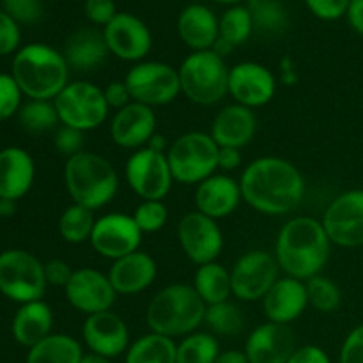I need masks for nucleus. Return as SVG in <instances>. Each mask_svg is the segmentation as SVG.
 Listing matches in <instances>:
<instances>
[{
  "label": "nucleus",
  "mask_w": 363,
  "mask_h": 363,
  "mask_svg": "<svg viewBox=\"0 0 363 363\" xmlns=\"http://www.w3.org/2000/svg\"><path fill=\"white\" fill-rule=\"evenodd\" d=\"M332 252V241L321 220L312 216H293L280 227L275 240V255L284 275L311 280L321 275Z\"/></svg>",
  "instance_id": "obj_2"
},
{
  "label": "nucleus",
  "mask_w": 363,
  "mask_h": 363,
  "mask_svg": "<svg viewBox=\"0 0 363 363\" xmlns=\"http://www.w3.org/2000/svg\"><path fill=\"white\" fill-rule=\"evenodd\" d=\"M18 121L25 131L34 135L55 130L57 124H60L55 103L46 99H28L23 103L18 112Z\"/></svg>",
  "instance_id": "obj_38"
},
{
  "label": "nucleus",
  "mask_w": 363,
  "mask_h": 363,
  "mask_svg": "<svg viewBox=\"0 0 363 363\" xmlns=\"http://www.w3.org/2000/svg\"><path fill=\"white\" fill-rule=\"evenodd\" d=\"M181 94L199 106H213L229 96V66L213 50L191 52L177 67Z\"/></svg>",
  "instance_id": "obj_6"
},
{
  "label": "nucleus",
  "mask_w": 363,
  "mask_h": 363,
  "mask_svg": "<svg viewBox=\"0 0 363 363\" xmlns=\"http://www.w3.org/2000/svg\"><path fill=\"white\" fill-rule=\"evenodd\" d=\"M220 147L206 131H188L177 137L167 151L176 183L197 186L218 172Z\"/></svg>",
  "instance_id": "obj_7"
},
{
  "label": "nucleus",
  "mask_w": 363,
  "mask_h": 363,
  "mask_svg": "<svg viewBox=\"0 0 363 363\" xmlns=\"http://www.w3.org/2000/svg\"><path fill=\"white\" fill-rule=\"evenodd\" d=\"M204 325L215 337H236L243 332L245 315L234 301L227 300L206 307Z\"/></svg>",
  "instance_id": "obj_34"
},
{
  "label": "nucleus",
  "mask_w": 363,
  "mask_h": 363,
  "mask_svg": "<svg viewBox=\"0 0 363 363\" xmlns=\"http://www.w3.org/2000/svg\"><path fill=\"white\" fill-rule=\"evenodd\" d=\"M126 363H177V342L160 333H145L130 344Z\"/></svg>",
  "instance_id": "obj_32"
},
{
  "label": "nucleus",
  "mask_w": 363,
  "mask_h": 363,
  "mask_svg": "<svg viewBox=\"0 0 363 363\" xmlns=\"http://www.w3.org/2000/svg\"><path fill=\"white\" fill-rule=\"evenodd\" d=\"M52 330L53 311L45 300H35L20 305V308L14 314L13 323H11L13 339L27 350L52 335Z\"/></svg>",
  "instance_id": "obj_28"
},
{
  "label": "nucleus",
  "mask_w": 363,
  "mask_h": 363,
  "mask_svg": "<svg viewBox=\"0 0 363 363\" xmlns=\"http://www.w3.org/2000/svg\"><path fill=\"white\" fill-rule=\"evenodd\" d=\"M156 133V113L151 106L131 101L124 108L116 110L110 121V138L124 151H138L147 147Z\"/></svg>",
  "instance_id": "obj_20"
},
{
  "label": "nucleus",
  "mask_w": 363,
  "mask_h": 363,
  "mask_svg": "<svg viewBox=\"0 0 363 363\" xmlns=\"http://www.w3.org/2000/svg\"><path fill=\"white\" fill-rule=\"evenodd\" d=\"M243 351L250 363H287L296 351V335L291 326L266 321L252 330Z\"/></svg>",
  "instance_id": "obj_21"
},
{
  "label": "nucleus",
  "mask_w": 363,
  "mask_h": 363,
  "mask_svg": "<svg viewBox=\"0 0 363 363\" xmlns=\"http://www.w3.org/2000/svg\"><path fill=\"white\" fill-rule=\"evenodd\" d=\"M213 2L227 4V6H238V4H241V2H243V0H213Z\"/></svg>",
  "instance_id": "obj_57"
},
{
  "label": "nucleus",
  "mask_w": 363,
  "mask_h": 363,
  "mask_svg": "<svg viewBox=\"0 0 363 363\" xmlns=\"http://www.w3.org/2000/svg\"><path fill=\"white\" fill-rule=\"evenodd\" d=\"M69 64L62 52L45 43H30L14 53L11 74L28 99L53 101L69 84Z\"/></svg>",
  "instance_id": "obj_3"
},
{
  "label": "nucleus",
  "mask_w": 363,
  "mask_h": 363,
  "mask_svg": "<svg viewBox=\"0 0 363 363\" xmlns=\"http://www.w3.org/2000/svg\"><path fill=\"white\" fill-rule=\"evenodd\" d=\"M131 216L142 234H155L169 222V208L165 201H140Z\"/></svg>",
  "instance_id": "obj_40"
},
{
  "label": "nucleus",
  "mask_w": 363,
  "mask_h": 363,
  "mask_svg": "<svg viewBox=\"0 0 363 363\" xmlns=\"http://www.w3.org/2000/svg\"><path fill=\"white\" fill-rule=\"evenodd\" d=\"M308 305L321 314H333L342 305V291L339 284L326 275H315L307 280Z\"/></svg>",
  "instance_id": "obj_39"
},
{
  "label": "nucleus",
  "mask_w": 363,
  "mask_h": 363,
  "mask_svg": "<svg viewBox=\"0 0 363 363\" xmlns=\"http://www.w3.org/2000/svg\"><path fill=\"white\" fill-rule=\"evenodd\" d=\"M62 53L71 69L77 71L96 69L110 55L103 30L98 28H78L67 38Z\"/></svg>",
  "instance_id": "obj_29"
},
{
  "label": "nucleus",
  "mask_w": 363,
  "mask_h": 363,
  "mask_svg": "<svg viewBox=\"0 0 363 363\" xmlns=\"http://www.w3.org/2000/svg\"><path fill=\"white\" fill-rule=\"evenodd\" d=\"M347 25L353 28L357 34L363 35V0H350V6L346 11Z\"/></svg>",
  "instance_id": "obj_52"
},
{
  "label": "nucleus",
  "mask_w": 363,
  "mask_h": 363,
  "mask_svg": "<svg viewBox=\"0 0 363 363\" xmlns=\"http://www.w3.org/2000/svg\"><path fill=\"white\" fill-rule=\"evenodd\" d=\"M279 262L273 252L254 248L236 259L230 268L233 296L238 301H262L268 291L280 279Z\"/></svg>",
  "instance_id": "obj_11"
},
{
  "label": "nucleus",
  "mask_w": 363,
  "mask_h": 363,
  "mask_svg": "<svg viewBox=\"0 0 363 363\" xmlns=\"http://www.w3.org/2000/svg\"><path fill=\"white\" fill-rule=\"evenodd\" d=\"M195 209L213 220H222L236 213L243 202L240 181L230 174L216 172L195 188Z\"/></svg>",
  "instance_id": "obj_22"
},
{
  "label": "nucleus",
  "mask_w": 363,
  "mask_h": 363,
  "mask_svg": "<svg viewBox=\"0 0 363 363\" xmlns=\"http://www.w3.org/2000/svg\"><path fill=\"white\" fill-rule=\"evenodd\" d=\"M106 275L117 294L135 296L147 291L155 284L158 277V264L151 254L137 250L126 257L113 261Z\"/></svg>",
  "instance_id": "obj_24"
},
{
  "label": "nucleus",
  "mask_w": 363,
  "mask_h": 363,
  "mask_svg": "<svg viewBox=\"0 0 363 363\" xmlns=\"http://www.w3.org/2000/svg\"><path fill=\"white\" fill-rule=\"evenodd\" d=\"M21 99H23V92L13 74L0 73V123L18 116L21 105H23Z\"/></svg>",
  "instance_id": "obj_41"
},
{
  "label": "nucleus",
  "mask_w": 363,
  "mask_h": 363,
  "mask_svg": "<svg viewBox=\"0 0 363 363\" xmlns=\"http://www.w3.org/2000/svg\"><path fill=\"white\" fill-rule=\"evenodd\" d=\"M243 202L266 216L293 213L305 197L303 174L280 156H261L248 163L240 179Z\"/></svg>",
  "instance_id": "obj_1"
},
{
  "label": "nucleus",
  "mask_w": 363,
  "mask_h": 363,
  "mask_svg": "<svg viewBox=\"0 0 363 363\" xmlns=\"http://www.w3.org/2000/svg\"><path fill=\"white\" fill-rule=\"evenodd\" d=\"M16 211V202L9 201V199H0V216L2 218H9Z\"/></svg>",
  "instance_id": "obj_55"
},
{
  "label": "nucleus",
  "mask_w": 363,
  "mask_h": 363,
  "mask_svg": "<svg viewBox=\"0 0 363 363\" xmlns=\"http://www.w3.org/2000/svg\"><path fill=\"white\" fill-rule=\"evenodd\" d=\"M84 347L66 333H52L28 350L25 363H80Z\"/></svg>",
  "instance_id": "obj_31"
},
{
  "label": "nucleus",
  "mask_w": 363,
  "mask_h": 363,
  "mask_svg": "<svg viewBox=\"0 0 363 363\" xmlns=\"http://www.w3.org/2000/svg\"><path fill=\"white\" fill-rule=\"evenodd\" d=\"M80 363H112V360L106 357H101V354H96V353H84V357H82V362Z\"/></svg>",
  "instance_id": "obj_56"
},
{
  "label": "nucleus",
  "mask_w": 363,
  "mask_h": 363,
  "mask_svg": "<svg viewBox=\"0 0 363 363\" xmlns=\"http://www.w3.org/2000/svg\"><path fill=\"white\" fill-rule=\"evenodd\" d=\"M218 354V339L209 332H194L177 342V363H215Z\"/></svg>",
  "instance_id": "obj_37"
},
{
  "label": "nucleus",
  "mask_w": 363,
  "mask_h": 363,
  "mask_svg": "<svg viewBox=\"0 0 363 363\" xmlns=\"http://www.w3.org/2000/svg\"><path fill=\"white\" fill-rule=\"evenodd\" d=\"M85 16L96 27L105 28L110 21L113 20L119 11H117L116 2L113 0H85Z\"/></svg>",
  "instance_id": "obj_46"
},
{
  "label": "nucleus",
  "mask_w": 363,
  "mask_h": 363,
  "mask_svg": "<svg viewBox=\"0 0 363 363\" xmlns=\"http://www.w3.org/2000/svg\"><path fill=\"white\" fill-rule=\"evenodd\" d=\"M220 23V41L227 43L230 48L236 50L238 46L245 45L254 34V21H252L250 11L247 6H230L222 16L218 18Z\"/></svg>",
  "instance_id": "obj_36"
},
{
  "label": "nucleus",
  "mask_w": 363,
  "mask_h": 363,
  "mask_svg": "<svg viewBox=\"0 0 363 363\" xmlns=\"http://www.w3.org/2000/svg\"><path fill=\"white\" fill-rule=\"evenodd\" d=\"M305 6L319 20L335 21L346 16L350 0H305Z\"/></svg>",
  "instance_id": "obj_45"
},
{
  "label": "nucleus",
  "mask_w": 363,
  "mask_h": 363,
  "mask_svg": "<svg viewBox=\"0 0 363 363\" xmlns=\"http://www.w3.org/2000/svg\"><path fill=\"white\" fill-rule=\"evenodd\" d=\"M45 262L23 248L0 252V294L18 305L43 300L46 293Z\"/></svg>",
  "instance_id": "obj_8"
},
{
  "label": "nucleus",
  "mask_w": 363,
  "mask_h": 363,
  "mask_svg": "<svg viewBox=\"0 0 363 363\" xmlns=\"http://www.w3.org/2000/svg\"><path fill=\"white\" fill-rule=\"evenodd\" d=\"M177 241L190 262L195 266L218 261L225 247L222 227L197 209L186 213L177 223Z\"/></svg>",
  "instance_id": "obj_13"
},
{
  "label": "nucleus",
  "mask_w": 363,
  "mask_h": 363,
  "mask_svg": "<svg viewBox=\"0 0 363 363\" xmlns=\"http://www.w3.org/2000/svg\"><path fill=\"white\" fill-rule=\"evenodd\" d=\"M64 294L67 303L85 315L112 311L119 296L110 284L108 275L89 266L74 269L69 282L64 287Z\"/></svg>",
  "instance_id": "obj_16"
},
{
  "label": "nucleus",
  "mask_w": 363,
  "mask_h": 363,
  "mask_svg": "<svg viewBox=\"0 0 363 363\" xmlns=\"http://www.w3.org/2000/svg\"><path fill=\"white\" fill-rule=\"evenodd\" d=\"M262 312L269 323L287 325L298 321L308 305L307 284L293 277H280L275 286L262 298Z\"/></svg>",
  "instance_id": "obj_23"
},
{
  "label": "nucleus",
  "mask_w": 363,
  "mask_h": 363,
  "mask_svg": "<svg viewBox=\"0 0 363 363\" xmlns=\"http://www.w3.org/2000/svg\"><path fill=\"white\" fill-rule=\"evenodd\" d=\"M177 35L191 52L213 50L220 38L218 18L204 4H190L177 16Z\"/></svg>",
  "instance_id": "obj_26"
},
{
  "label": "nucleus",
  "mask_w": 363,
  "mask_h": 363,
  "mask_svg": "<svg viewBox=\"0 0 363 363\" xmlns=\"http://www.w3.org/2000/svg\"><path fill=\"white\" fill-rule=\"evenodd\" d=\"M206 303L188 284H169L149 300L145 323L160 335L177 339L197 332L204 325Z\"/></svg>",
  "instance_id": "obj_5"
},
{
  "label": "nucleus",
  "mask_w": 363,
  "mask_h": 363,
  "mask_svg": "<svg viewBox=\"0 0 363 363\" xmlns=\"http://www.w3.org/2000/svg\"><path fill=\"white\" fill-rule=\"evenodd\" d=\"M339 363H363V323L354 326L344 339Z\"/></svg>",
  "instance_id": "obj_47"
},
{
  "label": "nucleus",
  "mask_w": 363,
  "mask_h": 363,
  "mask_svg": "<svg viewBox=\"0 0 363 363\" xmlns=\"http://www.w3.org/2000/svg\"><path fill=\"white\" fill-rule=\"evenodd\" d=\"M277 94V77L264 64L245 62L229 67V96L234 103L255 110L273 101Z\"/></svg>",
  "instance_id": "obj_17"
},
{
  "label": "nucleus",
  "mask_w": 363,
  "mask_h": 363,
  "mask_svg": "<svg viewBox=\"0 0 363 363\" xmlns=\"http://www.w3.org/2000/svg\"><path fill=\"white\" fill-rule=\"evenodd\" d=\"M94 211L84 206L71 204L62 211L59 218V234L66 243L82 245L91 240L94 229Z\"/></svg>",
  "instance_id": "obj_35"
},
{
  "label": "nucleus",
  "mask_w": 363,
  "mask_h": 363,
  "mask_svg": "<svg viewBox=\"0 0 363 363\" xmlns=\"http://www.w3.org/2000/svg\"><path fill=\"white\" fill-rule=\"evenodd\" d=\"M4 13L9 14L18 25L38 23L43 16L41 0H2Z\"/></svg>",
  "instance_id": "obj_42"
},
{
  "label": "nucleus",
  "mask_w": 363,
  "mask_h": 363,
  "mask_svg": "<svg viewBox=\"0 0 363 363\" xmlns=\"http://www.w3.org/2000/svg\"><path fill=\"white\" fill-rule=\"evenodd\" d=\"M103 94H105L106 103H108L110 110H121L131 103L130 91H128L124 80H113L103 87Z\"/></svg>",
  "instance_id": "obj_49"
},
{
  "label": "nucleus",
  "mask_w": 363,
  "mask_h": 363,
  "mask_svg": "<svg viewBox=\"0 0 363 363\" xmlns=\"http://www.w3.org/2000/svg\"><path fill=\"white\" fill-rule=\"evenodd\" d=\"M73 272L74 269H71V266L62 259H52V261L45 262V277L48 286L62 287L64 289L69 282Z\"/></svg>",
  "instance_id": "obj_48"
},
{
  "label": "nucleus",
  "mask_w": 363,
  "mask_h": 363,
  "mask_svg": "<svg viewBox=\"0 0 363 363\" xmlns=\"http://www.w3.org/2000/svg\"><path fill=\"white\" fill-rule=\"evenodd\" d=\"M124 84L130 91L131 101L151 108L169 105L181 94L177 69L160 60H142L133 64L124 77Z\"/></svg>",
  "instance_id": "obj_10"
},
{
  "label": "nucleus",
  "mask_w": 363,
  "mask_h": 363,
  "mask_svg": "<svg viewBox=\"0 0 363 363\" xmlns=\"http://www.w3.org/2000/svg\"><path fill=\"white\" fill-rule=\"evenodd\" d=\"M215 363H250V362H248L245 351L229 350V351H220L218 358H216Z\"/></svg>",
  "instance_id": "obj_53"
},
{
  "label": "nucleus",
  "mask_w": 363,
  "mask_h": 363,
  "mask_svg": "<svg viewBox=\"0 0 363 363\" xmlns=\"http://www.w3.org/2000/svg\"><path fill=\"white\" fill-rule=\"evenodd\" d=\"M254 30L261 34H282L289 25V13L282 0H248Z\"/></svg>",
  "instance_id": "obj_33"
},
{
  "label": "nucleus",
  "mask_w": 363,
  "mask_h": 363,
  "mask_svg": "<svg viewBox=\"0 0 363 363\" xmlns=\"http://www.w3.org/2000/svg\"><path fill=\"white\" fill-rule=\"evenodd\" d=\"M243 163L241 158V149L234 147H220L218 151V170L223 174L236 172Z\"/></svg>",
  "instance_id": "obj_51"
},
{
  "label": "nucleus",
  "mask_w": 363,
  "mask_h": 363,
  "mask_svg": "<svg viewBox=\"0 0 363 363\" xmlns=\"http://www.w3.org/2000/svg\"><path fill=\"white\" fill-rule=\"evenodd\" d=\"M108 52L124 62H142L152 48V34L147 25L131 13H117L103 28Z\"/></svg>",
  "instance_id": "obj_18"
},
{
  "label": "nucleus",
  "mask_w": 363,
  "mask_h": 363,
  "mask_svg": "<svg viewBox=\"0 0 363 363\" xmlns=\"http://www.w3.org/2000/svg\"><path fill=\"white\" fill-rule=\"evenodd\" d=\"M124 176L130 190L140 201H165L176 183L165 152H156L149 147L131 152L126 160Z\"/></svg>",
  "instance_id": "obj_12"
},
{
  "label": "nucleus",
  "mask_w": 363,
  "mask_h": 363,
  "mask_svg": "<svg viewBox=\"0 0 363 363\" xmlns=\"http://www.w3.org/2000/svg\"><path fill=\"white\" fill-rule=\"evenodd\" d=\"M35 179V163L28 151L6 147L0 151V199L18 202L30 191Z\"/></svg>",
  "instance_id": "obj_27"
},
{
  "label": "nucleus",
  "mask_w": 363,
  "mask_h": 363,
  "mask_svg": "<svg viewBox=\"0 0 363 363\" xmlns=\"http://www.w3.org/2000/svg\"><path fill=\"white\" fill-rule=\"evenodd\" d=\"M21 30L20 25L7 13L0 11V57L11 55L20 50Z\"/></svg>",
  "instance_id": "obj_44"
},
{
  "label": "nucleus",
  "mask_w": 363,
  "mask_h": 363,
  "mask_svg": "<svg viewBox=\"0 0 363 363\" xmlns=\"http://www.w3.org/2000/svg\"><path fill=\"white\" fill-rule=\"evenodd\" d=\"M82 339L91 353L110 360L126 353L131 344L126 321L113 311L87 315L82 326Z\"/></svg>",
  "instance_id": "obj_19"
},
{
  "label": "nucleus",
  "mask_w": 363,
  "mask_h": 363,
  "mask_svg": "<svg viewBox=\"0 0 363 363\" xmlns=\"http://www.w3.org/2000/svg\"><path fill=\"white\" fill-rule=\"evenodd\" d=\"M142 238L144 234L133 216L126 213H106L96 218L89 243L96 254L113 262L140 250Z\"/></svg>",
  "instance_id": "obj_15"
},
{
  "label": "nucleus",
  "mask_w": 363,
  "mask_h": 363,
  "mask_svg": "<svg viewBox=\"0 0 363 363\" xmlns=\"http://www.w3.org/2000/svg\"><path fill=\"white\" fill-rule=\"evenodd\" d=\"M53 144H55V149L60 155H64L66 158H71V156L85 151V133L80 130H74V128L62 126L60 124L59 130L55 131V140H53Z\"/></svg>",
  "instance_id": "obj_43"
},
{
  "label": "nucleus",
  "mask_w": 363,
  "mask_h": 363,
  "mask_svg": "<svg viewBox=\"0 0 363 363\" xmlns=\"http://www.w3.org/2000/svg\"><path fill=\"white\" fill-rule=\"evenodd\" d=\"M191 287L201 296L206 307L208 305L222 303L233 296V286H230V269L220 264L218 261L208 262V264L197 266L194 275Z\"/></svg>",
  "instance_id": "obj_30"
},
{
  "label": "nucleus",
  "mask_w": 363,
  "mask_h": 363,
  "mask_svg": "<svg viewBox=\"0 0 363 363\" xmlns=\"http://www.w3.org/2000/svg\"><path fill=\"white\" fill-rule=\"evenodd\" d=\"M62 126L74 128L84 133L96 130L108 119L110 106L103 89L87 80L69 82L53 99Z\"/></svg>",
  "instance_id": "obj_9"
},
{
  "label": "nucleus",
  "mask_w": 363,
  "mask_h": 363,
  "mask_svg": "<svg viewBox=\"0 0 363 363\" xmlns=\"http://www.w3.org/2000/svg\"><path fill=\"white\" fill-rule=\"evenodd\" d=\"M321 223L335 247H363V190L337 195L323 213Z\"/></svg>",
  "instance_id": "obj_14"
},
{
  "label": "nucleus",
  "mask_w": 363,
  "mask_h": 363,
  "mask_svg": "<svg viewBox=\"0 0 363 363\" xmlns=\"http://www.w3.org/2000/svg\"><path fill=\"white\" fill-rule=\"evenodd\" d=\"M64 186L73 204L98 211L116 199L119 191V174L105 156L82 151L66 158Z\"/></svg>",
  "instance_id": "obj_4"
},
{
  "label": "nucleus",
  "mask_w": 363,
  "mask_h": 363,
  "mask_svg": "<svg viewBox=\"0 0 363 363\" xmlns=\"http://www.w3.org/2000/svg\"><path fill=\"white\" fill-rule=\"evenodd\" d=\"M169 142H167V138L163 137L162 133H158V131H156L155 133V137L151 138V140H149V144H147V147L149 149H152V151H156V152H165L167 155V151H169Z\"/></svg>",
  "instance_id": "obj_54"
},
{
  "label": "nucleus",
  "mask_w": 363,
  "mask_h": 363,
  "mask_svg": "<svg viewBox=\"0 0 363 363\" xmlns=\"http://www.w3.org/2000/svg\"><path fill=\"white\" fill-rule=\"evenodd\" d=\"M287 363H332V360L323 347L308 344V346L296 347Z\"/></svg>",
  "instance_id": "obj_50"
},
{
  "label": "nucleus",
  "mask_w": 363,
  "mask_h": 363,
  "mask_svg": "<svg viewBox=\"0 0 363 363\" xmlns=\"http://www.w3.org/2000/svg\"><path fill=\"white\" fill-rule=\"evenodd\" d=\"M257 131V117L254 110L238 103H230L218 110L211 123L209 135L218 147L243 149L254 140Z\"/></svg>",
  "instance_id": "obj_25"
}]
</instances>
